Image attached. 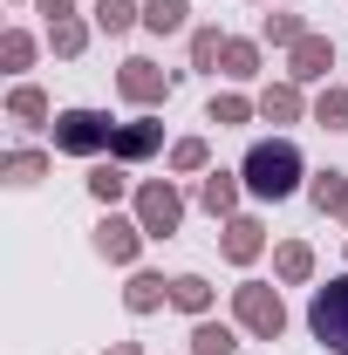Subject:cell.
Returning a JSON list of instances; mask_svg holds the SVG:
<instances>
[{"mask_svg":"<svg viewBox=\"0 0 348 355\" xmlns=\"http://www.w3.org/2000/svg\"><path fill=\"white\" fill-rule=\"evenodd\" d=\"M28 62H35V35H21V28H7V35H0V69H7V76H21Z\"/></svg>","mask_w":348,"mask_h":355,"instance_id":"27","label":"cell"},{"mask_svg":"<svg viewBox=\"0 0 348 355\" xmlns=\"http://www.w3.org/2000/svg\"><path fill=\"white\" fill-rule=\"evenodd\" d=\"M307 335H314L321 349L348 355V273H335L328 287H314V301H307Z\"/></svg>","mask_w":348,"mask_h":355,"instance_id":"4","label":"cell"},{"mask_svg":"<svg viewBox=\"0 0 348 355\" xmlns=\"http://www.w3.org/2000/svg\"><path fill=\"white\" fill-rule=\"evenodd\" d=\"M143 239H150V232H143L137 219H116V212H103V225H96V253H103L110 266H137Z\"/></svg>","mask_w":348,"mask_h":355,"instance_id":"7","label":"cell"},{"mask_svg":"<svg viewBox=\"0 0 348 355\" xmlns=\"http://www.w3.org/2000/svg\"><path fill=\"white\" fill-rule=\"evenodd\" d=\"M239 178H246V191H253L260 205H280V198H294V191H301L307 164H301V150H294L287 137H266V144H253V150H246Z\"/></svg>","mask_w":348,"mask_h":355,"instance_id":"1","label":"cell"},{"mask_svg":"<svg viewBox=\"0 0 348 355\" xmlns=\"http://www.w3.org/2000/svg\"><path fill=\"white\" fill-rule=\"evenodd\" d=\"M273 273H280L287 287H301V280H314V246H307V239H287V246L273 253Z\"/></svg>","mask_w":348,"mask_h":355,"instance_id":"18","label":"cell"},{"mask_svg":"<svg viewBox=\"0 0 348 355\" xmlns=\"http://www.w3.org/2000/svg\"><path fill=\"white\" fill-rule=\"evenodd\" d=\"M103 355H143V349H137V342H116V349H103Z\"/></svg>","mask_w":348,"mask_h":355,"instance_id":"32","label":"cell"},{"mask_svg":"<svg viewBox=\"0 0 348 355\" xmlns=\"http://www.w3.org/2000/svg\"><path fill=\"white\" fill-rule=\"evenodd\" d=\"M239 191H246L239 171H205L198 178V205H205L212 219H232V212H239Z\"/></svg>","mask_w":348,"mask_h":355,"instance_id":"11","label":"cell"},{"mask_svg":"<svg viewBox=\"0 0 348 355\" xmlns=\"http://www.w3.org/2000/svg\"><path fill=\"white\" fill-rule=\"evenodd\" d=\"M171 308L191 314V321H205V314H212V280H205V273H177L171 280Z\"/></svg>","mask_w":348,"mask_h":355,"instance_id":"13","label":"cell"},{"mask_svg":"<svg viewBox=\"0 0 348 355\" xmlns=\"http://www.w3.org/2000/svg\"><path fill=\"white\" fill-rule=\"evenodd\" d=\"M218 55H225V35L218 28H198L191 35V69H218Z\"/></svg>","mask_w":348,"mask_h":355,"instance_id":"30","label":"cell"},{"mask_svg":"<svg viewBox=\"0 0 348 355\" xmlns=\"http://www.w3.org/2000/svg\"><path fill=\"white\" fill-rule=\"evenodd\" d=\"M232 321H239L253 342H280V335H287V301H280V287L239 280V287H232Z\"/></svg>","mask_w":348,"mask_h":355,"instance_id":"2","label":"cell"},{"mask_svg":"<svg viewBox=\"0 0 348 355\" xmlns=\"http://www.w3.org/2000/svg\"><path fill=\"white\" fill-rule=\"evenodd\" d=\"M96 28L116 42V35H130V28H143V7L137 0H96Z\"/></svg>","mask_w":348,"mask_h":355,"instance_id":"19","label":"cell"},{"mask_svg":"<svg viewBox=\"0 0 348 355\" xmlns=\"http://www.w3.org/2000/svg\"><path fill=\"white\" fill-rule=\"evenodd\" d=\"M48 48H55L62 62H76V55L89 48V28L82 21H55V28H48Z\"/></svg>","mask_w":348,"mask_h":355,"instance_id":"28","label":"cell"},{"mask_svg":"<svg viewBox=\"0 0 348 355\" xmlns=\"http://www.w3.org/2000/svg\"><path fill=\"white\" fill-rule=\"evenodd\" d=\"M55 150L62 157H103L110 144H116V123L103 116V110H55Z\"/></svg>","mask_w":348,"mask_h":355,"instance_id":"3","label":"cell"},{"mask_svg":"<svg viewBox=\"0 0 348 355\" xmlns=\"http://www.w3.org/2000/svg\"><path fill=\"white\" fill-rule=\"evenodd\" d=\"M35 7L48 14V28H55V21H76V0H35Z\"/></svg>","mask_w":348,"mask_h":355,"instance_id":"31","label":"cell"},{"mask_svg":"<svg viewBox=\"0 0 348 355\" xmlns=\"http://www.w3.org/2000/svg\"><path fill=\"white\" fill-rule=\"evenodd\" d=\"M218 246H225V260L232 266H253L266 253V225L253 219V212H232V219H225V239H218Z\"/></svg>","mask_w":348,"mask_h":355,"instance_id":"10","label":"cell"},{"mask_svg":"<svg viewBox=\"0 0 348 355\" xmlns=\"http://www.w3.org/2000/svg\"><path fill=\"white\" fill-rule=\"evenodd\" d=\"M164 301H171V280H164V273H150V266H137L130 287H123V308H130V314H157Z\"/></svg>","mask_w":348,"mask_h":355,"instance_id":"12","label":"cell"},{"mask_svg":"<svg viewBox=\"0 0 348 355\" xmlns=\"http://www.w3.org/2000/svg\"><path fill=\"white\" fill-rule=\"evenodd\" d=\"M232 349H239V328L232 321H212V314L191 321V355H232Z\"/></svg>","mask_w":348,"mask_h":355,"instance_id":"16","label":"cell"},{"mask_svg":"<svg viewBox=\"0 0 348 355\" xmlns=\"http://www.w3.org/2000/svg\"><path fill=\"white\" fill-rule=\"evenodd\" d=\"M157 150H164V123H157V116L116 123V144H110V157H116V164H143V157H157Z\"/></svg>","mask_w":348,"mask_h":355,"instance_id":"8","label":"cell"},{"mask_svg":"<svg viewBox=\"0 0 348 355\" xmlns=\"http://www.w3.org/2000/svg\"><path fill=\"white\" fill-rule=\"evenodd\" d=\"M123 191H130V164H116V157H110V164H96V171H89V198H96V205H116Z\"/></svg>","mask_w":348,"mask_h":355,"instance_id":"20","label":"cell"},{"mask_svg":"<svg viewBox=\"0 0 348 355\" xmlns=\"http://www.w3.org/2000/svg\"><path fill=\"white\" fill-rule=\"evenodd\" d=\"M307 198H314V212H342L348 171H314V178H307Z\"/></svg>","mask_w":348,"mask_h":355,"instance_id":"22","label":"cell"},{"mask_svg":"<svg viewBox=\"0 0 348 355\" xmlns=\"http://www.w3.org/2000/svg\"><path fill=\"white\" fill-rule=\"evenodd\" d=\"M335 219H342V225H348V198H342V212H335Z\"/></svg>","mask_w":348,"mask_h":355,"instance_id":"33","label":"cell"},{"mask_svg":"<svg viewBox=\"0 0 348 355\" xmlns=\"http://www.w3.org/2000/svg\"><path fill=\"white\" fill-rule=\"evenodd\" d=\"M253 116H260V96H239V89H225V96H212V103H205V123H218V130L253 123Z\"/></svg>","mask_w":348,"mask_h":355,"instance_id":"15","label":"cell"},{"mask_svg":"<svg viewBox=\"0 0 348 355\" xmlns=\"http://www.w3.org/2000/svg\"><path fill=\"white\" fill-rule=\"evenodd\" d=\"M335 69V42L328 35H307L301 48H287V83H328Z\"/></svg>","mask_w":348,"mask_h":355,"instance_id":"9","label":"cell"},{"mask_svg":"<svg viewBox=\"0 0 348 355\" xmlns=\"http://www.w3.org/2000/svg\"><path fill=\"white\" fill-rule=\"evenodd\" d=\"M184 14H191V0H143V28L150 35H177Z\"/></svg>","mask_w":348,"mask_h":355,"instance_id":"24","label":"cell"},{"mask_svg":"<svg viewBox=\"0 0 348 355\" xmlns=\"http://www.w3.org/2000/svg\"><path fill=\"white\" fill-rule=\"evenodd\" d=\"M307 35H314V28H307L301 14H266L260 21V42H273V48H301Z\"/></svg>","mask_w":348,"mask_h":355,"instance_id":"23","label":"cell"},{"mask_svg":"<svg viewBox=\"0 0 348 355\" xmlns=\"http://www.w3.org/2000/svg\"><path fill=\"white\" fill-rule=\"evenodd\" d=\"M7 116H14V123H55V110H48V96L35 83H14V89H7Z\"/></svg>","mask_w":348,"mask_h":355,"instance_id":"17","label":"cell"},{"mask_svg":"<svg viewBox=\"0 0 348 355\" xmlns=\"http://www.w3.org/2000/svg\"><path fill=\"white\" fill-rule=\"evenodd\" d=\"M260 116H266V123H301V116H307L301 83H273V89H260Z\"/></svg>","mask_w":348,"mask_h":355,"instance_id":"14","label":"cell"},{"mask_svg":"<svg viewBox=\"0 0 348 355\" xmlns=\"http://www.w3.org/2000/svg\"><path fill=\"white\" fill-rule=\"evenodd\" d=\"M314 123H321V130H348V89H321V96H314Z\"/></svg>","mask_w":348,"mask_h":355,"instance_id":"26","label":"cell"},{"mask_svg":"<svg viewBox=\"0 0 348 355\" xmlns=\"http://www.w3.org/2000/svg\"><path fill=\"white\" fill-rule=\"evenodd\" d=\"M116 89H123V103H137V110L171 103V76H164L157 62H143V55H130V62L116 69Z\"/></svg>","mask_w":348,"mask_h":355,"instance_id":"6","label":"cell"},{"mask_svg":"<svg viewBox=\"0 0 348 355\" xmlns=\"http://www.w3.org/2000/svg\"><path fill=\"white\" fill-rule=\"evenodd\" d=\"M205 164H212L205 137H177V144H171V171H205Z\"/></svg>","mask_w":348,"mask_h":355,"instance_id":"29","label":"cell"},{"mask_svg":"<svg viewBox=\"0 0 348 355\" xmlns=\"http://www.w3.org/2000/svg\"><path fill=\"white\" fill-rule=\"evenodd\" d=\"M137 225H143L150 239H171L177 225H184V198H177L171 178H150V184H137Z\"/></svg>","mask_w":348,"mask_h":355,"instance_id":"5","label":"cell"},{"mask_svg":"<svg viewBox=\"0 0 348 355\" xmlns=\"http://www.w3.org/2000/svg\"><path fill=\"white\" fill-rule=\"evenodd\" d=\"M42 178H48L42 150H7V184H14V191H28V184H42Z\"/></svg>","mask_w":348,"mask_h":355,"instance_id":"25","label":"cell"},{"mask_svg":"<svg viewBox=\"0 0 348 355\" xmlns=\"http://www.w3.org/2000/svg\"><path fill=\"white\" fill-rule=\"evenodd\" d=\"M218 76H232V83H253V76H260V42H225V55H218Z\"/></svg>","mask_w":348,"mask_h":355,"instance_id":"21","label":"cell"}]
</instances>
